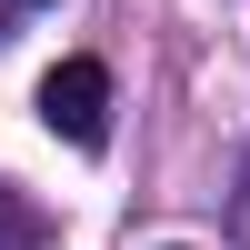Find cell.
I'll return each mask as SVG.
<instances>
[{"label":"cell","mask_w":250,"mask_h":250,"mask_svg":"<svg viewBox=\"0 0 250 250\" xmlns=\"http://www.w3.org/2000/svg\"><path fill=\"white\" fill-rule=\"evenodd\" d=\"M40 120H50L70 150H100V130H110V70H100V60H60V70L40 80Z\"/></svg>","instance_id":"6da1fadb"},{"label":"cell","mask_w":250,"mask_h":250,"mask_svg":"<svg viewBox=\"0 0 250 250\" xmlns=\"http://www.w3.org/2000/svg\"><path fill=\"white\" fill-rule=\"evenodd\" d=\"M170 250H180V240H170Z\"/></svg>","instance_id":"7a4b0ae2"}]
</instances>
